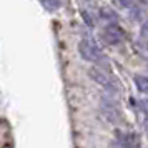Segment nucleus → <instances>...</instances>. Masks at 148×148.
Here are the masks:
<instances>
[{
	"label": "nucleus",
	"instance_id": "nucleus-1",
	"mask_svg": "<svg viewBox=\"0 0 148 148\" xmlns=\"http://www.w3.org/2000/svg\"><path fill=\"white\" fill-rule=\"evenodd\" d=\"M78 53L83 60L87 62H95V63H98V62L103 60V50L101 47L98 45V42L93 40V38H82L80 43H78Z\"/></svg>",
	"mask_w": 148,
	"mask_h": 148
},
{
	"label": "nucleus",
	"instance_id": "nucleus-2",
	"mask_svg": "<svg viewBox=\"0 0 148 148\" xmlns=\"http://www.w3.org/2000/svg\"><path fill=\"white\" fill-rule=\"evenodd\" d=\"M88 73L92 77V80L97 82L98 85H101V87L105 88V90H108L110 93H116V92H118V83H116L105 70H101L100 67H92L88 70Z\"/></svg>",
	"mask_w": 148,
	"mask_h": 148
},
{
	"label": "nucleus",
	"instance_id": "nucleus-3",
	"mask_svg": "<svg viewBox=\"0 0 148 148\" xmlns=\"http://www.w3.org/2000/svg\"><path fill=\"white\" fill-rule=\"evenodd\" d=\"M101 115L107 118V121L110 123H120L121 121V113L120 110L116 108V103L113 100H110L107 97H103L101 98Z\"/></svg>",
	"mask_w": 148,
	"mask_h": 148
},
{
	"label": "nucleus",
	"instance_id": "nucleus-4",
	"mask_svg": "<svg viewBox=\"0 0 148 148\" xmlns=\"http://www.w3.org/2000/svg\"><path fill=\"white\" fill-rule=\"evenodd\" d=\"M123 37H125V34L116 23H108L107 27L101 30V38L107 42L108 45H118L123 40Z\"/></svg>",
	"mask_w": 148,
	"mask_h": 148
},
{
	"label": "nucleus",
	"instance_id": "nucleus-5",
	"mask_svg": "<svg viewBox=\"0 0 148 148\" xmlns=\"http://www.w3.org/2000/svg\"><path fill=\"white\" fill-rule=\"evenodd\" d=\"M115 135H116V140H115V141H116L121 148H136V147H138V136H136L133 132L116 130Z\"/></svg>",
	"mask_w": 148,
	"mask_h": 148
},
{
	"label": "nucleus",
	"instance_id": "nucleus-6",
	"mask_svg": "<svg viewBox=\"0 0 148 148\" xmlns=\"http://www.w3.org/2000/svg\"><path fill=\"white\" fill-rule=\"evenodd\" d=\"M100 15H101V18L108 20L110 23H115V22L118 20V15H116V12H115V10H112V8H108V7H101L100 8Z\"/></svg>",
	"mask_w": 148,
	"mask_h": 148
},
{
	"label": "nucleus",
	"instance_id": "nucleus-7",
	"mask_svg": "<svg viewBox=\"0 0 148 148\" xmlns=\"http://www.w3.org/2000/svg\"><path fill=\"white\" fill-rule=\"evenodd\" d=\"M135 85H136V88L140 90L141 93H147L148 92V80H147V77L145 75H135Z\"/></svg>",
	"mask_w": 148,
	"mask_h": 148
},
{
	"label": "nucleus",
	"instance_id": "nucleus-8",
	"mask_svg": "<svg viewBox=\"0 0 148 148\" xmlns=\"http://www.w3.org/2000/svg\"><path fill=\"white\" fill-rule=\"evenodd\" d=\"M42 7L50 10V12H53V10L62 7V2H57V0H43V2H42Z\"/></svg>",
	"mask_w": 148,
	"mask_h": 148
},
{
	"label": "nucleus",
	"instance_id": "nucleus-9",
	"mask_svg": "<svg viewBox=\"0 0 148 148\" xmlns=\"http://www.w3.org/2000/svg\"><path fill=\"white\" fill-rule=\"evenodd\" d=\"M82 17L87 20V25H88V27H92V25H93V23H92V20H90V17H88V12H85V10H83V12H82Z\"/></svg>",
	"mask_w": 148,
	"mask_h": 148
},
{
	"label": "nucleus",
	"instance_id": "nucleus-10",
	"mask_svg": "<svg viewBox=\"0 0 148 148\" xmlns=\"http://www.w3.org/2000/svg\"><path fill=\"white\" fill-rule=\"evenodd\" d=\"M141 40H143V42L147 40V23H143V25H141Z\"/></svg>",
	"mask_w": 148,
	"mask_h": 148
}]
</instances>
